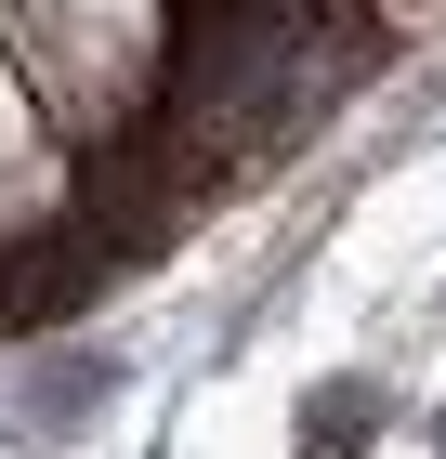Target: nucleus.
Wrapping results in <instances>:
<instances>
[{
    "label": "nucleus",
    "instance_id": "nucleus-1",
    "mask_svg": "<svg viewBox=\"0 0 446 459\" xmlns=\"http://www.w3.org/2000/svg\"><path fill=\"white\" fill-rule=\"evenodd\" d=\"M368 433H380V394H368V381L302 394V459H368Z\"/></svg>",
    "mask_w": 446,
    "mask_h": 459
}]
</instances>
